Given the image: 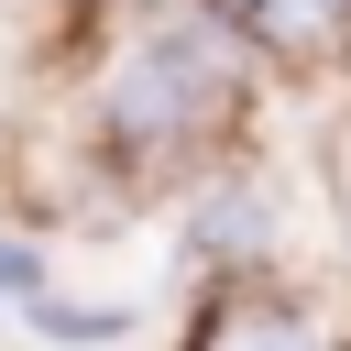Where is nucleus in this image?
<instances>
[{
    "instance_id": "obj_1",
    "label": "nucleus",
    "mask_w": 351,
    "mask_h": 351,
    "mask_svg": "<svg viewBox=\"0 0 351 351\" xmlns=\"http://www.w3.org/2000/svg\"><path fill=\"white\" fill-rule=\"evenodd\" d=\"M263 55L208 11V0H99L77 66H66V110L88 121L99 165L154 208L176 197L197 165H219L230 143L263 132Z\"/></svg>"
},
{
    "instance_id": "obj_2",
    "label": "nucleus",
    "mask_w": 351,
    "mask_h": 351,
    "mask_svg": "<svg viewBox=\"0 0 351 351\" xmlns=\"http://www.w3.org/2000/svg\"><path fill=\"white\" fill-rule=\"evenodd\" d=\"M296 230H307V186L285 154L230 143L219 165H197L176 197H165V241H176V274L186 285H252V274H296Z\"/></svg>"
},
{
    "instance_id": "obj_3",
    "label": "nucleus",
    "mask_w": 351,
    "mask_h": 351,
    "mask_svg": "<svg viewBox=\"0 0 351 351\" xmlns=\"http://www.w3.org/2000/svg\"><path fill=\"white\" fill-rule=\"evenodd\" d=\"M176 351H351V296L307 274H252V285H197Z\"/></svg>"
},
{
    "instance_id": "obj_4",
    "label": "nucleus",
    "mask_w": 351,
    "mask_h": 351,
    "mask_svg": "<svg viewBox=\"0 0 351 351\" xmlns=\"http://www.w3.org/2000/svg\"><path fill=\"white\" fill-rule=\"evenodd\" d=\"M252 55H263V77H318L329 99L351 88V0H208Z\"/></svg>"
},
{
    "instance_id": "obj_5",
    "label": "nucleus",
    "mask_w": 351,
    "mask_h": 351,
    "mask_svg": "<svg viewBox=\"0 0 351 351\" xmlns=\"http://www.w3.org/2000/svg\"><path fill=\"white\" fill-rule=\"evenodd\" d=\"M22 329H33L44 351H121V340L143 329V307H132V296H66V285H55L44 307H22Z\"/></svg>"
},
{
    "instance_id": "obj_6",
    "label": "nucleus",
    "mask_w": 351,
    "mask_h": 351,
    "mask_svg": "<svg viewBox=\"0 0 351 351\" xmlns=\"http://www.w3.org/2000/svg\"><path fill=\"white\" fill-rule=\"evenodd\" d=\"M66 274H55V230H33V219H0V307L22 318V307H44Z\"/></svg>"
},
{
    "instance_id": "obj_7",
    "label": "nucleus",
    "mask_w": 351,
    "mask_h": 351,
    "mask_svg": "<svg viewBox=\"0 0 351 351\" xmlns=\"http://www.w3.org/2000/svg\"><path fill=\"white\" fill-rule=\"evenodd\" d=\"M340 296H351V219H340Z\"/></svg>"
}]
</instances>
